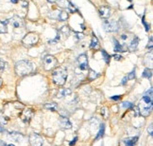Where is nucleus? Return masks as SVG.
<instances>
[{"mask_svg": "<svg viewBox=\"0 0 153 146\" xmlns=\"http://www.w3.org/2000/svg\"><path fill=\"white\" fill-rule=\"evenodd\" d=\"M152 88H149V90L146 91L142 97L138 108H139V113L143 117H148L150 115L152 110Z\"/></svg>", "mask_w": 153, "mask_h": 146, "instance_id": "f257e3e1", "label": "nucleus"}, {"mask_svg": "<svg viewBox=\"0 0 153 146\" xmlns=\"http://www.w3.org/2000/svg\"><path fill=\"white\" fill-rule=\"evenodd\" d=\"M33 71V64L30 61L21 60L15 64V72L18 76H26Z\"/></svg>", "mask_w": 153, "mask_h": 146, "instance_id": "f03ea898", "label": "nucleus"}, {"mask_svg": "<svg viewBox=\"0 0 153 146\" xmlns=\"http://www.w3.org/2000/svg\"><path fill=\"white\" fill-rule=\"evenodd\" d=\"M52 79L56 85H63L66 82L67 79V70L65 67H59L54 70L52 74Z\"/></svg>", "mask_w": 153, "mask_h": 146, "instance_id": "7ed1b4c3", "label": "nucleus"}, {"mask_svg": "<svg viewBox=\"0 0 153 146\" xmlns=\"http://www.w3.org/2000/svg\"><path fill=\"white\" fill-rule=\"evenodd\" d=\"M44 65L46 70H52L58 67V60L52 55H46L44 58Z\"/></svg>", "mask_w": 153, "mask_h": 146, "instance_id": "20e7f679", "label": "nucleus"}, {"mask_svg": "<svg viewBox=\"0 0 153 146\" xmlns=\"http://www.w3.org/2000/svg\"><path fill=\"white\" fill-rule=\"evenodd\" d=\"M38 40H39V36L34 33V32H30V33H28L26 36L23 38L22 43L25 45L26 47H31L33 45L37 44Z\"/></svg>", "mask_w": 153, "mask_h": 146, "instance_id": "39448f33", "label": "nucleus"}, {"mask_svg": "<svg viewBox=\"0 0 153 146\" xmlns=\"http://www.w3.org/2000/svg\"><path fill=\"white\" fill-rule=\"evenodd\" d=\"M103 28L107 32H113L118 31V23L114 20H105L103 22Z\"/></svg>", "mask_w": 153, "mask_h": 146, "instance_id": "423d86ee", "label": "nucleus"}, {"mask_svg": "<svg viewBox=\"0 0 153 146\" xmlns=\"http://www.w3.org/2000/svg\"><path fill=\"white\" fill-rule=\"evenodd\" d=\"M8 22L10 23L14 29H23L25 27L24 20H23L21 17H19L17 15L13 16V18H11L10 20L8 21Z\"/></svg>", "mask_w": 153, "mask_h": 146, "instance_id": "0eeeda50", "label": "nucleus"}, {"mask_svg": "<svg viewBox=\"0 0 153 146\" xmlns=\"http://www.w3.org/2000/svg\"><path fill=\"white\" fill-rule=\"evenodd\" d=\"M43 139L37 133H32L29 137V143L31 146H42L43 145Z\"/></svg>", "mask_w": 153, "mask_h": 146, "instance_id": "6e6552de", "label": "nucleus"}, {"mask_svg": "<svg viewBox=\"0 0 153 146\" xmlns=\"http://www.w3.org/2000/svg\"><path fill=\"white\" fill-rule=\"evenodd\" d=\"M78 65L81 70L88 69V58L86 54H81L78 57Z\"/></svg>", "mask_w": 153, "mask_h": 146, "instance_id": "1a4fd4ad", "label": "nucleus"}, {"mask_svg": "<svg viewBox=\"0 0 153 146\" xmlns=\"http://www.w3.org/2000/svg\"><path fill=\"white\" fill-rule=\"evenodd\" d=\"M31 117H32V110L31 109H26L21 114V119L24 123H28V121H30Z\"/></svg>", "mask_w": 153, "mask_h": 146, "instance_id": "9d476101", "label": "nucleus"}, {"mask_svg": "<svg viewBox=\"0 0 153 146\" xmlns=\"http://www.w3.org/2000/svg\"><path fill=\"white\" fill-rule=\"evenodd\" d=\"M60 123L61 126L63 128V129H70L72 127V124L70 123V121L66 117H63V116H61L60 117Z\"/></svg>", "mask_w": 153, "mask_h": 146, "instance_id": "9b49d317", "label": "nucleus"}, {"mask_svg": "<svg viewBox=\"0 0 153 146\" xmlns=\"http://www.w3.org/2000/svg\"><path fill=\"white\" fill-rule=\"evenodd\" d=\"M98 13H99V15H100L102 18H109L111 15V9L109 8V7H101L100 9H99V11H98Z\"/></svg>", "mask_w": 153, "mask_h": 146, "instance_id": "f8f14e48", "label": "nucleus"}, {"mask_svg": "<svg viewBox=\"0 0 153 146\" xmlns=\"http://www.w3.org/2000/svg\"><path fill=\"white\" fill-rule=\"evenodd\" d=\"M138 44H139V38L138 37H134L133 39L131 40V44L129 46V51H135L138 47Z\"/></svg>", "mask_w": 153, "mask_h": 146, "instance_id": "ddd939ff", "label": "nucleus"}, {"mask_svg": "<svg viewBox=\"0 0 153 146\" xmlns=\"http://www.w3.org/2000/svg\"><path fill=\"white\" fill-rule=\"evenodd\" d=\"M138 141V137H132V138H128L124 141L126 146H134Z\"/></svg>", "mask_w": 153, "mask_h": 146, "instance_id": "4468645a", "label": "nucleus"}, {"mask_svg": "<svg viewBox=\"0 0 153 146\" xmlns=\"http://www.w3.org/2000/svg\"><path fill=\"white\" fill-rule=\"evenodd\" d=\"M113 42H114V51H116V52H123V51H126L125 50V47L121 46L119 43H118V41H117L115 38H113Z\"/></svg>", "mask_w": 153, "mask_h": 146, "instance_id": "2eb2a0df", "label": "nucleus"}, {"mask_svg": "<svg viewBox=\"0 0 153 146\" xmlns=\"http://www.w3.org/2000/svg\"><path fill=\"white\" fill-rule=\"evenodd\" d=\"M90 47H91V49H98V47H99V41H98V37H96V35H93L92 42H91Z\"/></svg>", "mask_w": 153, "mask_h": 146, "instance_id": "dca6fc26", "label": "nucleus"}, {"mask_svg": "<svg viewBox=\"0 0 153 146\" xmlns=\"http://www.w3.org/2000/svg\"><path fill=\"white\" fill-rule=\"evenodd\" d=\"M152 50H150V52L148 53L146 56H145V60H144V63H145L146 65H152Z\"/></svg>", "mask_w": 153, "mask_h": 146, "instance_id": "f3484780", "label": "nucleus"}, {"mask_svg": "<svg viewBox=\"0 0 153 146\" xmlns=\"http://www.w3.org/2000/svg\"><path fill=\"white\" fill-rule=\"evenodd\" d=\"M56 2H57V4L59 5V7L63 8V9H68L70 5V2L68 0H56Z\"/></svg>", "mask_w": 153, "mask_h": 146, "instance_id": "a211bd4d", "label": "nucleus"}, {"mask_svg": "<svg viewBox=\"0 0 153 146\" xmlns=\"http://www.w3.org/2000/svg\"><path fill=\"white\" fill-rule=\"evenodd\" d=\"M7 23H8V21H6V22L0 21V33H7L8 32Z\"/></svg>", "mask_w": 153, "mask_h": 146, "instance_id": "6ab92c4d", "label": "nucleus"}, {"mask_svg": "<svg viewBox=\"0 0 153 146\" xmlns=\"http://www.w3.org/2000/svg\"><path fill=\"white\" fill-rule=\"evenodd\" d=\"M71 93H72L71 89H69V88H64V89H63V90L60 92V94H59V98H63V97L68 96V95H70Z\"/></svg>", "mask_w": 153, "mask_h": 146, "instance_id": "aec40b11", "label": "nucleus"}, {"mask_svg": "<svg viewBox=\"0 0 153 146\" xmlns=\"http://www.w3.org/2000/svg\"><path fill=\"white\" fill-rule=\"evenodd\" d=\"M151 76H152V69H151V68L146 67V69L144 70V72H143V77H144V78L149 79V78H151Z\"/></svg>", "mask_w": 153, "mask_h": 146, "instance_id": "412c9836", "label": "nucleus"}, {"mask_svg": "<svg viewBox=\"0 0 153 146\" xmlns=\"http://www.w3.org/2000/svg\"><path fill=\"white\" fill-rule=\"evenodd\" d=\"M104 132H105V124L102 123L100 125V129H99V132L98 134V136L96 137V139H98L102 138V137L104 136Z\"/></svg>", "mask_w": 153, "mask_h": 146, "instance_id": "4be33fe9", "label": "nucleus"}, {"mask_svg": "<svg viewBox=\"0 0 153 146\" xmlns=\"http://www.w3.org/2000/svg\"><path fill=\"white\" fill-rule=\"evenodd\" d=\"M59 19L60 21H65L68 18V13H66V11H60V13H59Z\"/></svg>", "mask_w": 153, "mask_h": 146, "instance_id": "5701e85b", "label": "nucleus"}, {"mask_svg": "<svg viewBox=\"0 0 153 146\" xmlns=\"http://www.w3.org/2000/svg\"><path fill=\"white\" fill-rule=\"evenodd\" d=\"M101 53H102L103 59H104V61L106 62V64H109V63H110V60H111V56L109 55L108 53L106 52V50H104V49L101 50Z\"/></svg>", "mask_w": 153, "mask_h": 146, "instance_id": "b1692460", "label": "nucleus"}, {"mask_svg": "<svg viewBox=\"0 0 153 146\" xmlns=\"http://www.w3.org/2000/svg\"><path fill=\"white\" fill-rule=\"evenodd\" d=\"M45 108H46V109H50L51 111H56V108H57V104H56L55 103H46V104H45Z\"/></svg>", "mask_w": 153, "mask_h": 146, "instance_id": "393cba45", "label": "nucleus"}, {"mask_svg": "<svg viewBox=\"0 0 153 146\" xmlns=\"http://www.w3.org/2000/svg\"><path fill=\"white\" fill-rule=\"evenodd\" d=\"M61 31L63 32V34L64 35V37H65V38L68 37V35H69V33H70V29H69L68 27H66V26L63 27V28H61Z\"/></svg>", "mask_w": 153, "mask_h": 146, "instance_id": "a878e982", "label": "nucleus"}, {"mask_svg": "<svg viewBox=\"0 0 153 146\" xmlns=\"http://www.w3.org/2000/svg\"><path fill=\"white\" fill-rule=\"evenodd\" d=\"M9 136H10L11 138H13V139H15V141H19L20 138L22 137L19 133H10V135Z\"/></svg>", "mask_w": 153, "mask_h": 146, "instance_id": "bb28decb", "label": "nucleus"}, {"mask_svg": "<svg viewBox=\"0 0 153 146\" xmlns=\"http://www.w3.org/2000/svg\"><path fill=\"white\" fill-rule=\"evenodd\" d=\"M99 75L96 72H95L94 70L91 69L90 70V73H89V79L90 80H94V79H96V78H98Z\"/></svg>", "mask_w": 153, "mask_h": 146, "instance_id": "cd10ccee", "label": "nucleus"}, {"mask_svg": "<svg viewBox=\"0 0 153 146\" xmlns=\"http://www.w3.org/2000/svg\"><path fill=\"white\" fill-rule=\"evenodd\" d=\"M68 9H69V11H71V13H76V11H78V9H77L75 6L72 4V3H70Z\"/></svg>", "mask_w": 153, "mask_h": 146, "instance_id": "c85d7f7f", "label": "nucleus"}, {"mask_svg": "<svg viewBox=\"0 0 153 146\" xmlns=\"http://www.w3.org/2000/svg\"><path fill=\"white\" fill-rule=\"evenodd\" d=\"M123 107H125V108H129V107H131L133 106V104H132L131 103H129V102H125V103H123Z\"/></svg>", "mask_w": 153, "mask_h": 146, "instance_id": "c756f323", "label": "nucleus"}, {"mask_svg": "<svg viewBox=\"0 0 153 146\" xmlns=\"http://www.w3.org/2000/svg\"><path fill=\"white\" fill-rule=\"evenodd\" d=\"M134 78H135V68L129 74V76H128V79H134Z\"/></svg>", "mask_w": 153, "mask_h": 146, "instance_id": "7c9ffc66", "label": "nucleus"}, {"mask_svg": "<svg viewBox=\"0 0 153 146\" xmlns=\"http://www.w3.org/2000/svg\"><path fill=\"white\" fill-rule=\"evenodd\" d=\"M142 22H143V24H144V25H145V27H146V31H149V25H148V24H146V22L145 21V17H144V16H143V18H142Z\"/></svg>", "mask_w": 153, "mask_h": 146, "instance_id": "2f4dec72", "label": "nucleus"}, {"mask_svg": "<svg viewBox=\"0 0 153 146\" xmlns=\"http://www.w3.org/2000/svg\"><path fill=\"white\" fill-rule=\"evenodd\" d=\"M5 67H6V64H5V62H3L0 60V70L3 71L5 69Z\"/></svg>", "mask_w": 153, "mask_h": 146, "instance_id": "473e14b6", "label": "nucleus"}, {"mask_svg": "<svg viewBox=\"0 0 153 146\" xmlns=\"http://www.w3.org/2000/svg\"><path fill=\"white\" fill-rule=\"evenodd\" d=\"M148 47L149 49H152V36L149 38V43H148Z\"/></svg>", "mask_w": 153, "mask_h": 146, "instance_id": "72a5a7b5", "label": "nucleus"}, {"mask_svg": "<svg viewBox=\"0 0 153 146\" xmlns=\"http://www.w3.org/2000/svg\"><path fill=\"white\" fill-rule=\"evenodd\" d=\"M113 57H114V59H115L116 61H119V60H121V59H122V56L119 55V54H114Z\"/></svg>", "mask_w": 153, "mask_h": 146, "instance_id": "f704fd0d", "label": "nucleus"}, {"mask_svg": "<svg viewBox=\"0 0 153 146\" xmlns=\"http://www.w3.org/2000/svg\"><path fill=\"white\" fill-rule=\"evenodd\" d=\"M77 34V37H78V39H82V38L84 37L83 33H79V32H76Z\"/></svg>", "mask_w": 153, "mask_h": 146, "instance_id": "c9c22d12", "label": "nucleus"}, {"mask_svg": "<svg viewBox=\"0 0 153 146\" xmlns=\"http://www.w3.org/2000/svg\"><path fill=\"white\" fill-rule=\"evenodd\" d=\"M148 131L149 135H150V136H152V134H153V132H152V124H150V125H149V128L148 129Z\"/></svg>", "mask_w": 153, "mask_h": 146, "instance_id": "e433bc0d", "label": "nucleus"}, {"mask_svg": "<svg viewBox=\"0 0 153 146\" xmlns=\"http://www.w3.org/2000/svg\"><path fill=\"white\" fill-rule=\"evenodd\" d=\"M127 82H128V77H124L122 80V85H126Z\"/></svg>", "mask_w": 153, "mask_h": 146, "instance_id": "4c0bfd02", "label": "nucleus"}, {"mask_svg": "<svg viewBox=\"0 0 153 146\" xmlns=\"http://www.w3.org/2000/svg\"><path fill=\"white\" fill-rule=\"evenodd\" d=\"M78 141V138H77V137H76V138L74 139V141H72L71 142H70V146H72V145H74L75 143H76V141Z\"/></svg>", "mask_w": 153, "mask_h": 146, "instance_id": "58836bf2", "label": "nucleus"}, {"mask_svg": "<svg viewBox=\"0 0 153 146\" xmlns=\"http://www.w3.org/2000/svg\"><path fill=\"white\" fill-rule=\"evenodd\" d=\"M111 100H114V101H117V100L120 99V96H119V95H118V96L116 95V96H114V97H111Z\"/></svg>", "mask_w": 153, "mask_h": 146, "instance_id": "ea45409f", "label": "nucleus"}, {"mask_svg": "<svg viewBox=\"0 0 153 146\" xmlns=\"http://www.w3.org/2000/svg\"><path fill=\"white\" fill-rule=\"evenodd\" d=\"M121 38H122V39H123V40H127V38H128V36H127V35H126V34H123V35H122V36H121Z\"/></svg>", "mask_w": 153, "mask_h": 146, "instance_id": "a19ab883", "label": "nucleus"}, {"mask_svg": "<svg viewBox=\"0 0 153 146\" xmlns=\"http://www.w3.org/2000/svg\"><path fill=\"white\" fill-rule=\"evenodd\" d=\"M19 0H11V2H13V3H14V4H16L17 2H18Z\"/></svg>", "mask_w": 153, "mask_h": 146, "instance_id": "79ce46f5", "label": "nucleus"}, {"mask_svg": "<svg viewBox=\"0 0 153 146\" xmlns=\"http://www.w3.org/2000/svg\"><path fill=\"white\" fill-rule=\"evenodd\" d=\"M2 83H3V80H2V78H1V77H0V87H1Z\"/></svg>", "mask_w": 153, "mask_h": 146, "instance_id": "37998d69", "label": "nucleus"}, {"mask_svg": "<svg viewBox=\"0 0 153 146\" xmlns=\"http://www.w3.org/2000/svg\"><path fill=\"white\" fill-rule=\"evenodd\" d=\"M3 131H4V128H3L1 125H0V132H3Z\"/></svg>", "mask_w": 153, "mask_h": 146, "instance_id": "c03bdc74", "label": "nucleus"}, {"mask_svg": "<svg viewBox=\"0 0 153 146\" xmlns=\"http://www.w3.org/2000/svg\"><path fill=\"white\" fill-rule=\"evenodd\" d=\"M47 1L50 3H54V2H56V0H47Z\"/></svg>", "mask_w": 153, "mask_h": 146, "instance_id": "a18cd8bd", "label": "nucleus"}, {"mask_svg": "<svg viewBox=\"0 0 153 146\" xmlns=\"http://www.w3.org/2000/svg\"><path fill=\"white\" fill-rule=\"evenodd\" d=\"M8 146H14L13 144H10V145H8Z\"/></svg>", "mask_w": 153, "mask_h": 146, "instance_id": "49530a36", "label": "nucleus"}, {"mask_svg": "<svg viewBox=\"0 0 153 146\" xmlns=\"http://www.w3.org/2000/svg\"><path fill=\"white\" fill-rule=\"evenodd\" d=\"M129 2H131V1H132V0H129Z\"/></svg>", "mask_w": 153, "mask_h": 146, "instance_id": "de8ad7c7", "label": "nucleus"}]
</instances>
